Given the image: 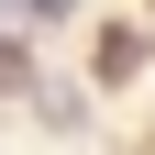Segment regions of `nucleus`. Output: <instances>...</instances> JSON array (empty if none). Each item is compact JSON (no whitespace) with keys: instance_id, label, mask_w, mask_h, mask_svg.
Masks as SVG:
<instances>
[{"instance_id":"obj_1","label":"nucleus","mask_w":155,"mask_h":155,"mask_svg":"<svg viewBox=\"0 0 155 155\" xmlns=\"http://www.w3.org/2000/svg\"><path fill=\"white\" fill-rule=\"evenodd\" d=\"M22 11H45V22H55V11H67V0H22Z\"/></svg>"}]
</instances>
